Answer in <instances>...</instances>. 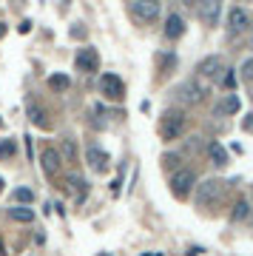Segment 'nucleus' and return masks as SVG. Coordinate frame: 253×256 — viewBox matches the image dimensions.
<instances>
[{"mask_svg": "<svg viewBox=\"0 0 253 256\" xmlns=\"http://www.w3.org/2000/svg\"><path fill=\"white\" fill-rule=\"evenodd\" d=\"M40 171H43L46 176H57L63 171V156H60L57 148H52V146L40 148Z\"/></svg>", "mask_w": 253, "mask_h": 256, "instance_id": "7", "label": "nucleus"}, {"mask_svg": "<svg viewBox=\"0 0 253 256\" xmlns=\"http://www.w3.org/2000/svg\"><path fill=\"white\" fill-rule=\"evenodd\" d=\"M26 114H28V120H32V126H37V128H48V126H52L46 108L34 100V97H26Z\"/></svg>", "mask_w": 253, "mask_h": 256, "instance_id": "13", "label": "nucleus"}, {"mask_svg": "<svg viewBox=\"0 0 253 256\" xmlns=\"http://www.w3.org/2000/svg\"><path fill=\"white\" fill-rule=\"evenodd\" d=\"M196 14L202 23L214 26L219 20V14H222V3H216V0H202V3H196Z\"/></svg>", "mask_w": 253, "mask_h": 256, "instance_id": "12", "label": "nucleus"}, {"mask_svg": "<svg viewBox=\"0 0 253 256\" xmlns=\"http://www.w3.org/2000/svg\"><path fill=\"white\" fill-rule=\"evenodd\" d=\"M86 162H88V168L94 171V174H108L111 168V156L102 151V148L97 146V142H91L88 148H86Z\"/></svg>", "mask_w": 253, "mask_h": 256, "instance_id": "9", "label": "nucleus"}, {"mask_svg": "<svg viewBox=\"0 0 253 256\" xmlns=\"http://www.w3.org/2000/svg\"><path fill=\"white\" fill-rule=\"evenodd\" d=\"M185 126H188V120H185V111L168 108L162 117H160V137H162L165 142H174V140H180V137H182Z\"/></svg>", "mask_w": 253, "mask_h": 256, "instance_id": "1", "label": "nucleus"}, {"mask_svg": "<svg viewBox=\"0 0 253 256\" xmlns=\"http://www.w3.org/2000/svg\"><path fill=\"white\" fill-rule=\"evenodd\" d=\"M12 200H14V205H32L34 202V191L32 188H14Z\"/></svg>", "mask_w": 253, "mask_h": 256, "instance_id": "19", "label": "nucleus"}, {"mask_svg": "<svg viewBox=\"0 0 253 256\" xmlns=\"http://www.w3.org/2000/svg\"><path fill=\"white\" fill-rule=\"evenodd\" d=\"M194 191H196V202H199V205H202V208H208L210 202H216L219 196H222L225 185L219 182V180H205V182H199Z\"/></svg>", "mask_w": 253, "mask_h": 256, "instance_id": "8", "label": "nucleus"}, {"mask_svg": "<svg viewBox=\"0 0 253 256\" xmlns=\"http://www.w3.org/2000/svg\"><path fill=\"white\" fill-rule=\"evenodd\" d=\"M0 126H3V120H0Z\"/></svg>", "mask_w": 253, "mask_h": 256, "instance_id": "27", "label": "nucleus"}, {"mask_svg": "<svg viewBox=\"0 0 253 256\" xmlns=\"http://www.w3.org/2000/svg\"><path fill=\"white\" fill-rule=\"evenodd\" d=\"M28 28H32V23H28V20H23V23H20V34H26Z\"/></svg>", "mask_w": 253, "mask_h": 256, "instance_id": "25", "label": "nucleus"}, {"mask_svg": "<svg viewBox=\"0 0 253 256\" xmlns=\"http://www.w3.org/2000/svg\"><path fill=\"white\" fill-rule=\"evenodd\" d=\"M208 156L214 160V165H219V168H225V165H228V151L219 146L216 140H210V142H208Z\"/></svg>", "mask_w": 253, "mask_h": 256, "instance_id": "17", "label": "nucleus"}, {"mask_svg": "<svg viewBox=\"0 0 253 256\" xmlns=\"http://www.w3.org/2000/svg\"><path fill=\"white\" fill-rule=\"evenodd\" d=\"M48 86H52L54 92H66V88L72 86V80H68V74H52V77H48Z\"/></svg>", "mask_w": 253, "mask_h": 256, "instance_id": "21", "label": "nucleus"}, {"mask_svg": "<svg viewBox=\"0 0 253 256\" xmlns=\"http://www.w3.org/2000/svg\"><path fill=\"white\" fill-rule=\"evenodd\" d=\"M250 26H253V18H250V12L244 9V6H234V9L228 12V34L230 37L244 34Z\"/></svg>", "mask_w": 253, "mask_h": 256, "instance_id": "4", "label": "nucleus"}, {"mask_svg": "<svg viewBox=\"0 0 253 256\" xmlns=\"http://www.w3.org/2000/svg\"><path fill=\"white\" fill-rule=\"evenodd\" d=\"M248 214H250V205H248V200H239L234 205V210H230V220L234 222H242V220H248Z\"/></svg>", "mask_w": 253, "mask_h": 256, "instance_id": "20", "label": "nucleus"}, {"mask_svg": "<svg viewBox=\"0 0 253 256\" xmlns=\"http://www.w3.org/2000/svg\"><path fill=\"white\" fill-rule=\"evenodd\" d=\"M9 216L14 222H26V225H28V222H34V210L28 208V205H12Z\"/></svg>", "mask_w": 253, "mask_h": 256, "instance_id": "18", "label": "nucleus"}, {"mask_svg": "<svg viewBox=\"0 0 253 256\" xmlns=\"http://www.w3.org/2000/svg\"><path fill=\"white\" fill-rule=\"evenodd\" d=\"M100 94H102L106 100L120 102L126 97V82H122V77H117V74H102V77H100Z\"/></svg>", "mask_w": 253, "mask_h": 256, "instance_id": "6", "label": "nucleus"}, {"mask_svg": "<svg viewBox=\"0 0 253 256\" xmlns=\"http://www.w3.org/2000/svg\"><path fill=\"white\" fill-rule=\"evenodd\" d=\"M242 77H244V80H253V57H250V60H244V66H242Z\"/></svg>", "mask_w": 253, "mask_h": 256, "instance_id": "24", "label": "nucleus"}, {"mask_svg": "<svg viewBox=\"0 0 253 256\" xmlns=\"http://www.w3.org/2000/svg\"><path fill=\"white\" fill-rule=\"evenodd\" d=\"M0 191H3V180H0Z\"/></svg>", "mask_w": 253, "mask_h": 256, "instance_id": "26", "label": "nucleus"}, {"mask_svg": "<svg viewBox=\"0 0 253 256\" xmlns=\"http://www.w3.org/2000/svg\"><path fill=\"white\" fill-rule=\"evenodd\" d=\"M128 12H131L136 20H142V23H151V20L160 18V12H162V3H160V0H134V3H128Z\"/></svg>", "mask_w": 253, "mask_h": 256, "instance_id": "5", "label": "nucleus"}, {"mask_svg": "<svg viewBox=\"0 0 253 256\" xmlns=\"http://www.w3.org/2000/svg\"><path fill=\"white\" fill-rule=\"evenodd\" d=\"M66 188H68V191H72L80 202L86 200V194H88V182H86L80 174H68V176H66Z\"/></svg>", "mask_w": 253, "mask_h": 256, "instance_id": "16", "label": "nucleus"}, {"mask_svg": "<svg viewBox=\"0 0 253 256\" xmlns=\"http://www.w3.org/2000/svg\"><path fill=\"white\" fill-rule=\"evenodd\" d=\"M74 66H77V72H86V74L100 72V52H97L94 46H82V48H77Z\"/></svg>", "mask_w": 253, "mask_h": 256, "instance_id": "10", "label": "nucleus"}, {"mask_svg": "<svg viewBox=\"0 0 253 256\" xmlns=\"http://www.w3.org/2000/svg\"><path fill=\"white\" fill-rule=\"evenodd\" d=\"M14 151H18L14 140H3V142H0V160H12V156H14Z\"/></svg>", "mask_w": 253, "mask_h": 256, "instance_id": "23", "label": "nucleus"}, {"mask_svg": "<svg viewBox=\"0 0 253 256\" xmlns=\"http://www.w3.org/2000/svg\"><path fill=\"white\" fill-rule=\"evenodd\" d=\"M185 34V20H182V14H168L165 18V37L168 40H180V37Z\"/></svg>", "mask_w": 253, "mask_h": 256, "instance_id": "14", "label": "nucleus"}, {"mask_svg": "<svg viewBox=\"0 0 253 256\" xmlns=\"http://www.w3.org/2000/svg\"><path fill=\"white\" fill-rule=\"evenodd\" d=\"M219 86H222V88H228V92H230V88H234V86H236V72H234V68H228V66H225V72H222V77H219Z\"/></svg>", "mask_w": 253, "mask_h": 256, "instance_id": "22", "label": "nucleus"}, {"mask_svg": "<svg viewBox=\"0 0 253 256\" xmlns=\"http://www.w3.org/2000/svg\"><path fill=\"white\" fill-rule=\"evenodd\" d=\"M239 108H242L239 97H236V94H225V97L214 106V114H216V117H225V114H236Z\"/></svg>", "mask_w": 253, "mask_h": 256, "instance_id": "15", "label": "nucleus"}, {"mask_svg": "<svg viewBox=\"0 0 253 256\" xmlns=\"http://www.w3.org/2000/svg\"><path fill=\"white\" fill-rule=\"evenodd\" d=\"M196 188V174L190 171V168H176L171 174V191L176 200H185L190 196V191Z\"/></svg>", "mask_w": 253, "mask_h": 256, "instance_id": "2", "label": "nucleus"}, {"mask_svg": "<svg viewBox=\"0 0 253 256\" xmlns=\"http://www.w3.org/2000/svg\"><path fill=\"white\" fill-rule=\"evenodd\" d=\"M205 94H208V86L199 80H188V82H182L180 88H176V100L185 102V106H196V102L205 100Z\"/></svg>", "mask_w": 253, "mask_h": 256, "instance_id": "3", "label": "nucleus"}, {"mask_svg": "<svg viewBox=\"0 0 253 256\" xmlns=\"http://www.w3.org/2000/svg\"><path fill=\"white\" fill-rule=\"evenodd\" d=\"M222 72H225V60H222L219 54L205 57V60L196 66V77H199V80H214V82H216L219 77H222Z\"/></svg>", "mask_w": 253, "mask_h": 256, "instance_id": "11", "label": "nucleus"}]
</instances>
